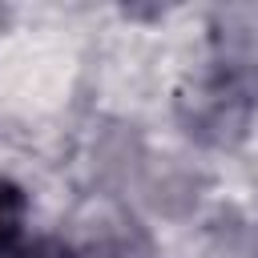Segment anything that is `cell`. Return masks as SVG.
Returning <instances> with one entry per match:
<instances>
[{"label":"cell","instance_id":"1","mask_svg":"<svg viewBox=\"0 0 258 258\" xmlns=\"http://www.w3.org/2000/svg\"><path fill=\"white\" fill-rule=\"evenodd\" d=\"M24 222H28V194L12 177H0V254L24 242Z\"/></svg>","mask_w":258,"mask_h":258},{"label":"cell","instance_id":"2","mask_svg":"<svg viewBox=\"0 0 258 258\" xmlns=\"http://www.w3.org/2000/svg\"><path fill=\"white\" fill-rule=\"evenodd\" d=\"M0 258H81V254H77L73 242L48 234V238H32V242H16V246L4 250Z\"/></svg>","mask_w":258,"mask_h":258}]
</instances>
